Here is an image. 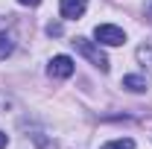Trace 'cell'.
Returning <instances> with one entry per match:
<instances>
[{
  "label": "cell",
  "instance_id": "6da1fadb",
  "mask_svg": "<svg viewBox=\"0 0 152 149\" xmlns=\"http://www.w3.org/2000/svg\"><path fill=\"white\" fill-rule=\"evenodd\" d=\"M73 47H76V53L79 56H85L94 67H99L102 73L108 70V56L99 50V44H94V41H88V38H73Z\"/></svg>",
  "mask_w": 152,
  "mask_h": 149
},
{
  "label": "cell",
  "instance_id": "7a4b0ae2",
  "mask_svg": "<svg viewBox=\"0 0 152 149\" xmlns=\"http://www.w3.org/2000/svg\"><path fill=\"white\" fill-rule=\"evenodd\" d=\"M94 38L96 44H105V47H120L123 41H126V32L120 29V26H114V23H99L94 29Z\"/></svg>",
  "mask_w": 152,
  "mask_h": 149
},
{
  "label": "cell",
  "instance_id": "3957f363",
  "mask_svg": "<svg viewBox=\"0 0 152 149\" xmlns=\"http://www.w3.org/2000/svg\"><path fill=\"white\" fill-rule=\"evenodd\" d=\"M47 73L56 76V79H67V76H73V58H70V56H53V58H50Z\"/></svg>",
  "mask_w": 152,
  "mask_h": 149
},
{
  "label": "cell",
  "instance_id": "277c9868",
  "mask_svg": "<svg viewBox=\"0 0 152 149\" xmlns=\"http://www.w3.org/2000/svg\"><path fill=\"white\" fill-rule=\"evenodd\" d=\"M88 9V0H61L58 3V12L64 20H73V18H82Z\"/></svg>",
  "mask_w": 152,
  "mask_h": 149
},
{
  "label": "cell",
  "instance_id": "5b68a950",
  "mask_svg": "<svg viewBox=\"0 0 152 149\" xmlns=\"http://www.w3.org/2000/svg\"><path fill=\"white\" fill-rule=\"evenodd\" d=\"M15 53V32H0V61Z\"/></svg>",
  "mask_w": 152,
  "mask_h": 149
},
{
  "label": "cell",
  "instance_id": "8992f818",
  "mask_svg": "<svg viewBox=\"0 0 152 149\" xmlns=\"http://www.w3.org/2000/svg\"><path fill=\"white\" fill-rule=\"evenodd\" d=\"M123 88H126V91H132V93H143L146 91V79H143V76H123Z\"/></svg>",
  "mask_w": 152,
  "mask_h": 149
},
{
  "label": "cell",
  "instance_id": "52a82bcc",
  "mask_svg": "<svg viewBox=\"0 0 152 149\" xmlns=\"http://www.w3.org/2000/svg\"><path fill=\"white\" fill-rule=\"evenodd\" d=\"M99 149H134V140H132V137H117V140L102 143Z\"/></svg>",
  "mask_w": 152,
  "mask_h": 149
},
{
  "label": "cell",
  "instance_id": "ba28073f",
  "mask_svg": "<svg viewBox=\"0 0 152 149\" xmlns=\"http://www.w3.org/2000/svg\"><path fill=\"white\" fill-rule=\"evenodd\" d=\"M47 32H50V35H58V32H61V26H58V23H50V26H47Z\"/></svg>",
  "mask_w": 152,
  "mask_h": 149
},
{
  "label": "cell",
  "instance_id": "9c48e42d",
  "mask_svg": "<svg viewBox=\"0 0 152 149\" xmlns=\"http://www.w3.org/2000/svg\"><path fill=\"white\" fill-rule=\"evenodd\" d=\"M137 56H140V58H149V61H152V50H146V47H140V53H137Z\"/></svg>",
  "mask_w": 152,
  "mask_h": 149
},
{
  "label": "cell",
  "instance_id": "30bf717a",
  "mask_svg": "<svg viewBox=\"0 0 152 149\" xmlns=\"http://www.w3.org/2000/svg\"><path fill=\"white\" fill-rule=\"evenodd\" d=\"M143 12H146V18L152 20V0H146V6H143Z\"/></svg>",
  "mask_w": 152,
  "mask_h": 149
},
{
  "label": "cell",
  "instance_id": "8fae6325",
  "mask_svg": "<svg viewBox=\"0 0 152 149\" xmlns=\"http://www.w3.org/2000/svg\"><path fill=\"white\" fill-rule=\"evenodd\" d=\"M6 143H9V137H6V131H0V149H6Z\"/></svg>",
  "mask_w": 152,
  "mask_h": 149
},
{
  "label": "cell",
  "instance_id": "7c38bea8",
  "mask_svg": "<svg viewBox=\"0 0 152 149\" xmlns=\"http://www.w3.org/2000/svg\"><path fill=\"white\" fill-rule=\"evenodd\" d=\"M20 6H38V3H41V0H18Z\"/></svg>",
  "mask_w": 152,
  "mask_h": 149
}]
</instances>
